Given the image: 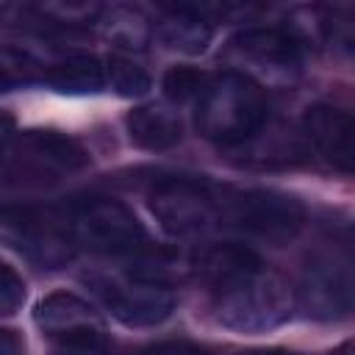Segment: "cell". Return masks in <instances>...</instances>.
<instances>
[{
	"instance_id": "1",
	"label": "cell",
	"mask_w": 355,
	"mask_h": 355,
	"mask_svg": "<svg viewBox=\"0 0 355 355\" xmlns=\"http://www.w3.org/2000/svg\"><path fill=\"white\" fill-rule=\"evenodd\" d=\"M266 119V94L247 72H222L197 94V130L216 144L250 139Z\"/></svg>"
},
{
	"instance_id": "2",
	"label": "cell",
	"mask_w": 355,
	"mask_h": 355,
	"mask_svg": "<svg viewBox=\"0 0 355 355\" xmlns=\"http://www.w3.org/2000/svg\"><path fill=\"white\" fill-rule=\"evenodd\" d=\"M294 311V291L263 266L216 288V322L236 333H266L288 322Z\"/></svg>"
},
{
	"instance_id": "3",
	"label": "cell",
	"mask_w": 355,
	"mask_h": 355,
	"mask_svg": "<svg viewBox=\"0 0 355 355\" xmlns=\"http://www.w3.org/2000/svg\"><path fill=\"white\" fill-rule=\"evenodd\" d=\"M86 164V150L58 130H25L0 147V180L14 186H47Z\"/></svg>"
},
{
	"instance_id": "4",
	"label": "cell",
	"mask_w": 355,
	"mask_h": 355,
	"mask_svg": "<svg viewBox=\"0 0 355 355\" xmlns=\"http://www.w3.org/2000/svg\"><path fill=\"white\" fill-rule=\"evenodd\" d=\"M64 225L75 247L97 255H136L147 247L144 225L125 202L111 197H86L72 202Z\"/></svg>"
},
{
	"instance_id": "5",
	"label": "cell",
	"mask_w": 355,
	"mask_h": 355,
	"mask_svg": "<svg viewBox=\"0 0 355 355\" xmlns=\"http://www.w3.org/2000/svg\"><path fill=\"white\" fill-rule=\"evenodd\" d=\"M219 219H227V225L261 241L288 244L291 239L300 236L305 225V208L291 194L255 189V191H244L225 200Z\"/></svg>"
},
{
	"instance_id": "6",
	"label": "cell",
	"mask_w": 355,
	"mask_h": 355,
	"mask_svg": "<svg viewBox=\"0 0 355 355\" xmlns=\"http://www.w3.org/2000/svg\"><path fill=\"white\" fill-rule=\"evenodd\" d=\"M147 200L158 225L169 236L180 239L208 230L222 216V202L216 194L191 178H164L150 189Z\"/></svg>"
},
{
	"instance_id": "7",
	"label": "cell",
	"mask_w": 355,
	"mask_h": 355,
	"mask_svg": "<svg viewBox=\"0 0 355 355\" xmlns=\"http://www.w3.org/2000/svg\"><path fill=\"white\" fill-rule=\"evenodd\" d=\"M297 302L319 319H341L349 316L352 308V272H349V258L341 252H319L308 261L300 288H297Z\"/></svg>"
},
{
	"instance_id": "8",
	"label": "cell",
	"mask_w": 355,
	"mask_h": 355,
	"mask_svg": "<svg viewBox=\"0 0 355 355\" xmlns=\"http://www.w3.org/2000/svg\"><path fill=\"white\" fill-rule=\"evenodd\" d=\"M94 291L103 297L105 308L128 327H153L169 319L175 311V294L169 286L147 283V280H94Z\"/></svg>"
},
{
	"instance_id": "9",
	"label": "cell",
	"mask_w": 355,
	"mask_h": 355,
	"mask_svg": "<svg viewBox=\"0 0 355 355\" xmlns=\"http://www.w3.org/2000/svg\"><path fill=\"white\" fill-rule=\"evenodd\" d=\"M230 50L241 64H250L266 78H294L302 64L300 39L280 28H250L241 31Z\"/></svg>"
},
{
	"instance_id": "10",
	"label": "cell",
	"mask_w": 355,
	"mask_h": 355,
	"mask_svg": "<svg viewBox=\"0 0 355 355\" xmlns=\"http://www.w3.org/2000/svg\"><path fill=\"white\" fill-rule=\"evenodd\" d=\"M352 116L336 105H313L305 114L308 141L341 172H352Z\"/></svg>"
},
{
	"instance_id": "11",
	"label": "cell",
	"mask_w": 355,
	"mask_h": 355,
	"mask_svg": "<svg viewBox=\"0 0 355 355\" xmlns=\"http://www.w3.org/2000/svg\"><path fill=\"white\" fill-rule=\"evenodd\" d=\"M261 258L255 250L239 241H219V244H205L194 258H191V272L208 283L214 291L261 269Z\"/></svg>"
},
{
	"instance_id": "12",
	"label": "cell",
	"mask_w": 355,
	"mask_h": 355,
	"mask_svg": "<svg viewBox=\"0 0 355 355\" xmlns=\"http://www.w3.org/2000/svg\"><path fill=\"white\" fill-rule=\"evenodd\" d=\"M14 244L33 263L47 266V269L67 266V261H72L75 255V241L67 225H55L50 219H22L17 225Z\"/></svg>"
},
{
	"instance_id": "13",
	"label": "cell",
	"mask_w": 355,
	"mask_h": 355,
	"mask_svg": "<svg viewBox=\"0 0 355 355\" xmlns=\"http://www.w3.org/2000/svg\"><path fill=\"white\" fill-rule=\"evenodd\" d=\"M33 319L42 327V333H47L50 338L75 336V333H83V330H100L97 311L89 302H83L80 297L67 294V291L47 294L36 305Z\"/></svg>"
},
{
	"instance_id": "14",
	"label": "cell",
	"mask_w": 355,
	"mask_h": 355,
	"mask_svg": "<svg viewBox=\"0 0 355 355\" xmlns=\"http://www.w3.org/2000/svg\"><path fill=\"white\" fill-rule=\"evenodd\" d=\"M153 33L164 50L197 55L211 44L214 25L194 8H172L155 22Z\"/></svg>"
},
{
	"instance_id": "15",
	"label": "cell",
	"mask_w": 355,
	"mask_h": 355,
	"mask_svg": "<svg viewBox=\"0 0 355 355\" xmlns=\"http://www.w3.org/2000/svg\"><path fill=\"white\" fill-rule=\"evenodd\" d=\"M128 125V136L133 144L144 147V150H169L183 139V128L180 119L161 108V105H141L133 108L125 119Z\"/></svg>"
},
{
	"instance_id": "16",
	"label": "cell",
	"mask_w": 355,
	"mask_h": 355,
	"mask_svg": "<svg viewBox=\"0 0 355 355\" xmlns=\"http://www.w3.org/2000/svg\"><path fill=\"white\" fill-rule=\"evenodd\" d=\"M47 83L61 94H97L105 86V69L94 55H69L50 67Z\"/></svg>"
},
{
	"instance_id": "17",
	"label": "cell",
	"mask_w": 355,
	"mask_h": 355,
	"mask_svg": "<svg viewBox=\"0 0 355 355\" xmlns=\"http://www.w3.org/2000/svg\"><path fill=\"white\" fill-rule=\"evenodd\" d=\"M97 22H100L103 36L125 50L144 47V42L150 39V25H147L144 14L130 6H111V8L100 11Z\"/></svg>"
},
{
	"instance_id": "18",
	"label": "cell",
	"mask_w": 355,
	"mask_h": 355,
	"mask_svg": "<svg viewBox=\"0 0 355 355\" xmlns=\"http://www.w3.org/2000/svg\"><path fill=\"white\" fill-rule=\"evenodd\" d=\"M103 69H105V80L119 97H141L150 89V75L125 55H108Z\"/></svg>"
},
{
	"instance_id": "19",
	"label": "cell",
	"mask_w": 355,
	"mask_h": 355,
	"mask_svg": "<svg viewBox=\"0 0 355 355\" xmlns=\"http://www.w3.org/2000/svg\"><path fill=\"white\" fill-rule=\"evenodd\" d=\"M205 86V75L194 67H172L166 75H164V94L169 100H189V97H197Z\"/></svg>"
},
{
	"instance_id": "20",
	"label": "cell",
	"mask_w": 355,
	"mask_h": 355,
	"mask_svg": "<svg viewBox=\"0 0 355 355\" xmlns=\"http://www.w3.org/2000/svg\"><path fill=\"white\" fill-rule=\"evenodd\" d=\"M53 355H111V347H108L103 330H83L75 336L55 338Z\"/></svg>"
},
{
	"instance_id": "21",
	"label": "cell",
	"mask_w": 355,
	"mask_h": 355,
	"mask_svg": "<svg viewBox=\"0 0 355 355\" xmlns=\"http://www.w3.org/2000/svg\"><path fill=\"white\" fill-rule=\"evenodd\" d=\"M25 302V283L22 277L0 261V313H14L19 305Z\"/></svg>"
},
{
	"instance_id": "22",
	"label": "cell",
	"mask_w": 355,
	"mask_h": 355,
	"mask_svg": "<svg viewBox=\"0 0 355 355\" xmlns=\"http://www.w3.org/2000/svg\"><path fill=\"white\" fill-rule=\"evenodd\" d=\"M0 355H25V344L14 330L0 327Z\"/></svg>"
},
{
	"instance_id": "23",
	"label": "cell",
	"mask_w": 355,
	"mask_h": 355,
	"mask_svg": "<svg viewBox=\"0 0 355 355\" xmlns=\"http://www.w3.org/2000/svg\"><path fill=\"white\" fill-rule=\"evenodd\" d=\"M144 355H205L202 349H197V347H191V344H158V347H153V349H147Z\"/></svg>"
},
{
	"instance_id": "24",
	"label": "cell",
	"mask_w": 355,
	"mask_h": 355,
	"mask_svg": "<svg viewBox=\"0 0 355 355\" xmlns=\"http://www.w3.org/2000/svg\"><path fill=\"white\" fill-rule=\"evenodd\" d=\"M239 355H294L286 349H250V352H239Z\"/></svg>"
}]
</instances>
